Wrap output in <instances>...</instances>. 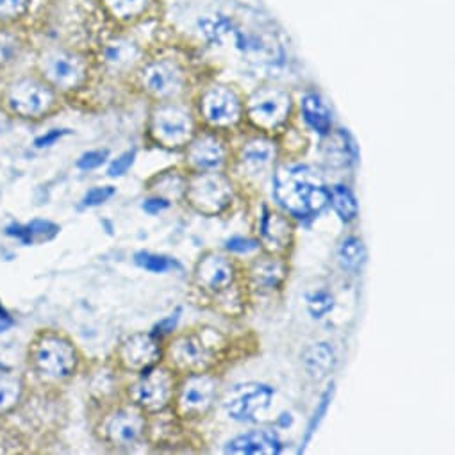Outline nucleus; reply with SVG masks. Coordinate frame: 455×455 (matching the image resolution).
Wrapping results in <instances>:
<instances>
[{"instance_id":"21","label":"nucleus","mask_w":455,"mask_h":455,"mask_svg":"<svg viewBox=\"0 0 455 455\" xmlns=\"http://www.w3.org/2000/svg\"><path fill=\"white\" fill-rule=\"evenodd\" d=\"M26 47L28 38L19 29V26L0 28V70L13 67L26 52Z\"/></svg>"},{"instance_id":"16","label":"nucleus","mask_w":455,"mask_h":455,"mask_svg":"<svg viewBox=\"0 0 455 455\" xmlns=\"http://www.w3.org/2000/svg\"><path fill=\"white\" fill-rule=\"evenodd\" d=\"M172 361L184 370L204 368L211 361V347L198 334H188L179 338L170 348Z\"/></svg>"},{"instance_id":"27","label":"nucleus","mask_w":455,"mask_h":455,"mask_svg":"<svg viewBox=\"0 0 455 455\" xmlns=\"http://www.w3.org/2000/svg\"><path fill=\"white\" fill-rule=\"evenodd\" d=\"M33 0H0V28L20 26L31 13Z\"/></svg>"},{"instance_id":"1","label":"nucleus","mask_w":455,"mask_h":455,"mask_svg":"<svg viewBox=\"0 0 455 455\" xmlns=\"http://www.w3.org/2000/svg\"><path fill=\"white\" fill-rule=\"evenodd\" d=\"M60 108V93L36 72L13 77L0 92V109L24 122L45 120Z\"/></svg>"},{"instance_id":"40","label":"nucleus","mask_w":455,"mask_h":455,"mask_svg":"<svg viewBox=\"0 0 455 455\" xmlns=\"http://www.w3.org/2000/svg\"><path fill=\"white\" fill-rule=\"evenodd\" d=\"M166 207H170V202L164 200V198H148V200L143 202V209L148 214H157V212L164 211Z\"/></svg>"},{"instance_id":"28","label":"nucleus","mask_w":455,"mask_h":455,"mask_svg":"<svg viewBox=\"0 0 455 455\" xmlns=\"http://www.w3.org/2000/svg\"><path fill=\"white\" fill-rule=\"evenodd\" d=\"M329 200H332V205H334L336 212L339 214V218L343 221L355 220V216H357V202H355V198H354V195L350 193L348 188L336 186L329 193Z\"/></svg>"},{"instance_id":"6","label":"nucleus","mask_w":455,"mask_h":455,"mask_svg":"<svg viewBox=\"0 0 455 455\" xmlns=\"http://www.w3.org/2000/svg\"><path fill=\"white\" fill-rule=\"evenodd\" d=\"M195 122L188 108L175 100L159 102L150 113V134L164 147L186 145L193 136Z\"/></svg>"},{"instance_id":"24","label":"nucleus","mask_w":455,"mask_h":455,"mask_svg":"<svg viewBox=\"0 0 455 455\" xmlns=\"http://www.w3.org/2000/svg\"><path fill=\"white\" fill-rule=\"evenodd\" d=\"M261 236L265 238V242L270 243V247L283 249L290 242V225L284 218L272 214L267 207H263Z\"/></svg>"},{"instance_id":"17","label":"nucleus","mask_w":455,"mask_h":455,"mask_svg":"<svg viewBox=\"0 0 455 455\" xmlns=\"http://www.w3.org/2000/svg\"><path fill=\"white\" fill-rule=\"evenodd\" d=\"M104 428H106V435L111 443L127 446L140 439V435L143 434V428H145V421L140 412H136L132 409H122L109 416Z\"/></svg>"},{"instance_id":"22","label":"nucleus","mask_w":455,"mask_h":455,"mask_svg":"<svg viewBox=\"0 0 455 455\" xmlns=\"http://www.w3.org/2000/svg\"><path fill=\"white\" fill-rule=\"evenodd\" d=\"M300 109H302L306 124L313 131H316L322 136L329 134V131L332 127L331 111L327 109V106L322 102V99L316 93H306L300 100Z\"/></svg>"},{"instance_id":"32","label":"nucleus","mask_w":455,"mask_h":455,"mask_svg":"<svg viewBox=\"0 0 455 455\" xmlns=\"http://www.w3.org/2000/svg\"><path fill=\"white\" fill-rule=\"evenodd\" d=\"M332 393H334V387H332V386L323 393V396H322V400H320V403H318V407H316V411H315V414H313V418H311V421H309V425H307V432H306V437H304L302 448H300L299 451H304V448H306V444L311 441V437H313V434H315L316 427H318V425H320V421L323 419V414L327 412V409H329V405H331Z\"/></svg>"},{"instance_id":"23","label":"nucleus","mask_w":455,"mask_h":455,"mask_svg":"<svg viewBox=\"0 0 455 455\" xmlns=\"http://www.w3.org/2000/svg\"><path fill=\"white\" fill-rule=\"evenodd\" d=\"M275 157V145L270 140L265 138H256L251 140L243 145L242 148V164L249 170V172H261L265 170L272 159Z\"/></svg>"},{"instance_id":"39","label":"nucleus","mask_w":455,"mask_h":455,"mask_svg":"<svg viewBox=\"0 0 455 455\" xmlns=\"http://www.w3.org/2000/svg\"><path fill=\"white\" fill-rule=\"evenodd\" d=\"M70 131H67V129H52V131H49V132H45L44 136H40V138H36V141H35V147L36 148H45V147H51V145H54L58 140H61L63 136H67Z\"/></svg>"},{"instance_id":"41","label":"nucleus","mask_w":455,"mask_h":455,"mask_svg":"<svg viewBox=\"0 0 455 455\" xmlns=\"http://www.w3.org/2000/svg\"><path fill=\"white\" fill-rule=\"evenodd\" d=\"M177 320H179V313H175V315H172L170 318H166V320H161L157 325H156V332H154V336H163V334H170L173 329H175V325H177Z\"/></svg>"},{"instance_id":"29","label":"nucleus","mask_w":455,"mask_h":455,"mask_svg":"<svg viewBox=\"0 0 455 455\" xmlns=\"http://www.w3.org/2000/svg\"><path fill=\"white\" fill-rule=\"evenodd\" d=\"M283 275H284V270H283V267H281L279 263H275V261L261 263V265H258V267L254 268V272H252V277H254L256 284L261 286V288H268V290L275 288V286L283 281Z\"/></svg>"},{"instance_id":"38","label":"nucleus","mask_w":455,"mask_h":455,"mask_svg":"<svg viewBox=\"0 0 455 455\" xmlns=\"http://www.w3.org/2000/svg\"><path fill=\"white\" fill-rule=\"evenodd\" d=\"M258 247H259V243L254 240H249V238H233L227 242V251L238 252V254L254 252V251H258Z\"/></svg>"},{"instance_id":"25","label":"nucleus","mask_w":455,"mask_h":455,"mask_svg":"<svg viewBox=\"0 0 455 455\" xmlns=\"http://www.w3.org/2000/svg\"><path fill=\"white\" fill-rule=\"evenodd\" d=\"M24 393L22 379L13 371L0 370V416L13 411Z\"/></svg>"},{"instance_id":"30","label":"nucleus","mask_w":455,"mask_h":455,"mask_svg":"<svg viewBox=\"0 0 455 455\" xmlns=\"http://www.w3.org/2000/svg\"><path fill=\"white\" fill-rule=\"evenodd\" d=\"M339 261L345 268H357L364 258V249L361 240L357 238H347L339 247Z\"/></svg>"},{"instance_id":"15","label":"nucleus","mask_w":455,"mask_h":455,"mask_svg":"<svg viewBox=\"0 0 455 455\" xmlns=\"http://www.w3.org/2000/svg\"><path fill=\"white\" fill-rule=\"evenodd\" d=\"M120 361L131 370H148L159 359V345L154 334H134L120 347Z\"/></svg>"},{"instance_id":"10","label":"nucleus","mask_w":455,"mask_h":455,"mask_svg":"<svg viewBox=\"0 0 455 455\" xmlns=\"http://www.w3.org/2000/svg\"><path fill=\"white\" fill-rule=\"evenodd\" d=\"M231 198V184L218 173H202L195 177L188 188L189 204L204 214H216L223 211L229 205Z\"/></svg>"},{"instance_id":"8","label":"nucleus","mask_w":455,"mask_h":455,"mask_svg":"<svg viewBox=\"0 0 455 455\" xmlns=\"http://www.w3.org/2000/svg\"><path fill=\"white\" fill-rule=\"evenodd\" d=\"M198 111L209 125L227 129L243 118L245 106L235 88L227 84H212L202 92L198 99Z\"/></svg>"},{"instance_id":"5","label":"nucleus","mask_w":455,"mask_h":455,"mask_svg":"<svg viewBox=\"0 0 455 455\" xmlns=\"http://www.w3.org/2000/svg\"><path fill=\"white\" fill-rule=\"evenodd\" d=\"M186 84V70L173 58H156L141 61L138 67V86L157 102L175 100L182 95Z\"/></svg>"},{"instance_id":"19","label":"nucleus","mask_w":455,"mask_h":455,"mask_svg":"<svg viewBox=\"0 0 455 455\" xmlns=\"http://www.w3.org/2000/svg\"><path fill=\"white\" fill-rule=\"evenodd\" d=\"M233 267L220 256H207L200 261L196 275L202 286L211 291H220L233 283Z\"/></svg>"},{"instance_id":"37","label":"nucleus","mask_w":455,"mask_h":455,"mask_svg":"<svg viewBox=\"0 0 455 455\" xmlns=\"http://www.w3.org/2000/svg\"><path fill=\"white\" fill-rule=\"evenodd\" d=\"M134 157H136V150H131V152L122 154L116 161H113V164L109 166L108 173H109L111 177H120V175H124V173L132 166Z\"/></svg>"},{"instance_id":"11","label":"nucleus","mask_w":455,"mask_h":455,"mask_svg":"<svg viewBox=\"0 0 455 455\" xmlns=\"http://www.w3.org/2000/svg\"><path fill=\"white\" fill-rule=\"evenodd\" d=\"M272 396L274 389L265 384H242L236 386L227 396L225 409L235 419H254L258 412L270 405Z\"/></svg>"},{"instance_id":"14","label":"nucleus","mask_w":455,"mask_h":455,"mask_svg":"<svg viewBox=\"0 0 455 455\" xmlns=\"http://www.w3.org/2000/svg\"><path fill=\"white\" fill-rule=\"evenodd\" d=\"M216 382L205 375L189 377L179 395V407L188 416L204 414L212 402Z\"/></svg>"},{"instance_id":"20","label":"nucleus","mask_w":455,"mask_h":455,"mask_svg":"<svg viewBox=\"0 0 455 455\" xmlns=\"http://www.w3.org/2000/svg\"><path fill=\"white\" fill-rule=\"evenodd\" d=\"M223 157H225V148L221 141L212 134H204L196 138L189 147V161L196 168H204V170L216 168L223 163Z\"/></svg>"},{"instance_id":"42","label":"nucleus","mask_w":455,"mask_h":455,"mask_svg":"<svg viewBox=\"0 0 455 455\" xmlns=\"http://www.w3.org/2000/svg\"><path fill=\"white\" fill-rule=\"evenodd\" d=\"M12 325H13V318L3 307H0V332L8 331Z\"/></svg>"},{"instance_id":"33","label":"nucleus","mask_w":455,"mask_h":455,"mask_svg":"<svg viewBox=\"0 0 455 455\" xmlns=\"http://www.w3.org/2000/svg\"><path fill=\"white\" fill-rule=\"evenodd\" d=\"M332 306H334V300L325 291H318V293H313L307 297V309L315 318L325 316L332 309Z\"/></svg>"},{"instance_id":"43","label":"nucleus","mask_w":455,"mask_h":455,"mask_svg":"<svg viewBox=\"0 0 455 455\" xmlns=\"http://www.w3.org/2000/svg\"><path fill=\"white\" fill-rule=\"evenodd\" d=\"M290 423H291L290 414H283V418H281V425H290Z\"/></svg>"},{"instance_id":"12","label":"nucleus","mask_w":455,"mask_h":455,"mask_svg":"<svg viewBox=\"0 0 455 455\" xmlns=\"http://www.w3.org/2000/svg\"><path fill=\"white\" fill-rule=\"evenodd\" d=\"M100 61L109 72L124 74L140 67L143 61V51L134 38L120 33L102 44Z\"/></svg>"},{"instance_id":"4","label":"nucleus","mask_w":455,"mask_h":455,"mask_svg":"<svg viewBox=\"0 0 455 455\" xmlns=\"http://www.w3.org/2000/svg\"><path fill=\"white\" fill-rule=\"evenodd\" d=\"M29 364L44 379L65 380L77 368V352L67 338L44 332L29 347Z\"/></svg>"},{"instance_id":"34","label":"nucleus","mask_w":455,"mask_h":455,"mask_svg":"<svg viewBox=\"0 0 455 455\" xmlns=\"http://www.w3.org/2000/svg\"><path fill=\"white\" fill-rule=\"evenodd\" d=\"M28 227H29V231H31L33 238L38 236V238H45V240L56 236L58 231H60L58 225H54V223H51V221H44V220H35V221L29 223Z\"/></svg>"},{"instance_id":"26","label":"nucleus","mask_w":455,"mask_h":455,"mask_svg":"<svg viewBox=\"0 0 455 455\" xmlns=\"http://www.w3.org/2000/svg\"><path fill=\"white\" fill-rule=\"evenodd\" d=\"M304 364H306V370L311 373V377L322 379L334 366V352L327 343L313 345L304 354Z\"/></svg>"},{"instance_id":"31","label":"nucleus","mask_w":455,"mask_h":455,"mask_svg":"<svg viewBox=\"0 0 455 455\" xmlns=\"http://www.w3.org/2000/svg\"><path fill=\"white\" fill-rule=\"evenodd\" d=\"M134 261L138 267L148 270V272H154V274H163L170 268H175L179 267L175 261L168 259V258H163V256H156V254H148V252H138L134 256Z\"/></svg>"},{"instance_id":"18","label":"nucleus","mask_w":455,"mask_h":455,"mask_svg":"<svg viewBox=\"0 0 455 455\" xmlns=\"http://www.w3.org/2000/svg\"><path fill=\"white\" fill-rule=\"evenodd\" d=\"M279 451L281 443L270 432H251L233 439L225 446V453L233 455H275Z\"/></svg>"},{"instance_id":"13","label":"nucleus","mask_w":455,"mask_h":455,"mask_svg":"<svg viewBox=\"0 0 455 455\" xmlns=\"http://www.w3.org/2000/svg\"><path fill=\"white\" fill-rule=\"evenodd\" d=\"M172 387V377L164 370H150L134 386V398L147 411H161L170 402Z\"/></svg>"},{"instance_id":"3","label":"nucleus","mask_w":455,"mask_h":455,"mask_svg":"<svg viewBox=\"0 0 455 455\" xmlns=\"http://www.w3.org/2000/svg\"><path fill=\"white\" fill-rule=\"evenodd\" d=\"M275 198L293 214L306 216L320 211L329 202V191L316 180L309 168H284L275 175Z\"/></svg>"},{"instance_id":"2","label":"nucleus","mask_w":455,"mask_h":455,"mask_svg":"<svg viewBox=\"0 0 455 455\" xmlns=\"http://www.w3.org/2000/svg\"><path fill=\"white\" fill-rule=\"evenodd\" d=\"M36 74L58 93H72L90 81V58L67 45H47L36 56Z\"/></svg>"},{"instance_id":"7","label":"nucleus","mask_w":455,"mask_h":455,"mask_svg":"<svg viewBox=\"0 0 455 455\" xmlns=\"http://www.w3.org/2000/svg\"><path fill=\"white\" fill-rule=\"evenodd\" d=\"M293 111L291 95L275 86L258 88L245 104L247 118L263 131H275L283 127Z\"/></svg>"},{"instance_id":"36","label":"nucleus","mask_w":455,"mask_h":455,"mask_svg":"<svg viewBox=\"0 0 455 455\" xmlns=\"http://www.w3.org/2000/svg\"><path fill=\"white\" fill-rule=\"evenodd\" d=\"M115 195V188L111 186H106V188H92L84 198H83V204L84 205H99V204H104L108 198H111Z\"/></svg>"},{"instance_id":"35","label":"nucleus","mask_w":455,"mask_h":455,"mask_svg":"<svg viewBox=\"0 0 455 455\" xmlns=\"http://www.w3.org/2000/svg\"><path fill=\"white\" fill-rule=\"evenodd\" d=\"M106 157H108V150H92V152H86L81 156V159L77 161V166L81 170H93V168L102 166Z\"/></svg>"},{"instance_id":"9","label":"nucleus","mask_w":455,"mask_h":455,"mask_svg":"<svg viewBox=\"0 0 455 455\" xmlns=\"http://www.w3.org/2000/svg\"><path fill=\"white\" fill-rule=\"evenodd\" d=\"M100 15L125 31L161 17V0H95Z\"/></svg>"}]
</instances>
